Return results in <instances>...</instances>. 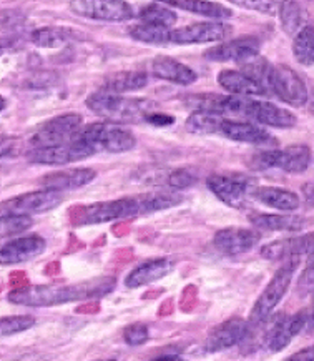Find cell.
Returning <instances> with one entry per match:
<instances>
[{
  "label": "cell",
  "instance_id": "ee69618b",
  "mask_svg": "<svg viewBox=\"0 0 314 361\" xmlns=\"http://www.w3.org/2000/svg\"><path fill=\"white\" fill-rule=\"evenodd\" d=\"M24 22V17L18 12H2L0 13V27L2 29H17Z\"/></svg>",
  "mask_w": 314,
  "mask_h": 361
},
{
  "label": "cell",
  "instance_id": "83f0119b",
  "mask_svg": "<svg viewBox=\"0 0 314 361\" xmlns=\"http://www.w3.org/2000/svg\"><path fill=\"white\" fill-rule=\"evenodd\" d=\"M156 2L208 18H230L233 16L232 8L221 6V4L210 2V0H156Z\"/></svg>",
  "mask_w": 314,
  "mask_h": 361
},
{
  "label": "cell",
  "instance_id": "ffe728a7",
  "mask_svg": "<svg viewBox=\"0 0 314 361\" xmlns=\"http://www.w3.org/2000/svg\"><path fill=\"white\" fill-rule=\"evenodd\" d=\"M45 240L39 235L15 238L0 248V265H15V263L29 262L45 252Z\"/></svg>",
  "mask_w": 314,
  "mask_h": 361
},
{
  "label": "cell",
  "instance_id": "44dd1931",
  "mask_svg": "<svg viewBox=\"0 0 314 361\" xmlns=\"http://www.w3.org/2000/svg\"><path fill=\"white\" fill-rule=\"evenodd\" d=\"M308 323L306 313H296L291 317H284L283 320L276 323L268 333L266 343L271 351H281L288 346L293 338L304 330Z\"/></svg>",
  "mask_w": 314,
  "mask_h": 361
},
{
  "label": "cell",
  "instance_id": "ab89813d",
  "mask_svg": "<svg viewBox=\"0 0 314 361\" xmlns=\"http://www.w3.org/2000/svg\"><path fill=\"white\" fill-rule=\"evenodd\" d=\"M196 175L188 169H178L165 175V182L173 190H187L196 183Z\"/></svg>",
  "mask_w": 314,
  "mask_h": 361
},
{
  "label": "cell",
  "instance_id": "3957f363",
  "mask_svg": "<svg viewBox=\"0 0 314 361\" xmlns=\"http://www.w3.org/2000/svg\"><path fill=\"white\" fill-rule=\"evenodd\" d=\"M77 138L83 145L89 147L94 154L108 152V154H123L137 145L135 135L117 122H99L82 127Z\"/></svg>",
  "mask_w": 314,
  "mask_h": 361
},
{
  "label": "cell",
  "instance_id": "30bf717a",
  "mask_svg": "<svg viewBox=\"0 0 314 361\" xmlns=\"http://www.w3.org/2000/svg\"><path fill=\"white\" fill-rule=\"evenodd\" d=\"M70 11L78 17L101 22H125L135 16L125 0H72Z\"/></svg>",
  "mask_w": 314,
  "mask_h": 361
},
{
  "label": "cell",
  "instance_id": "9a60e30c",
  "mask_svg": "<svg viewBox=\"0 0 314 361\" xmlns=\"http://www.w3.org/2000/svg\"><path fill=\"white\" fill-rule=\"evenodd\" d=\"M261 233L256 230L249 228H238V226H228V228L220 230L215 235L213 245L216 250H220L223 255H234L246 253L249 250H253L260 243Z\"/></svg>",
  "mask_w": 314,
  "mask_h": 361
},
{
  "label": "cell",
  "instance_id": "277c9868",
  "mask_svg": "<svg viewBox=\"0 0 314 361\" xmlns=\"http://www.w3.org/2000/svg\"><path fill=\"white\" fill-rule=\"evenodd\" d=\"M299 265V258H289L278 271L275 273V276L271 279L270 283L266 285V288L263 290L260 298L256 300L255 307L249 314V326H260L263 322L268 320L273 310L278 307L286 291L289 290L291 280H293L294 271Z\"/></svg>",
  "mask_w": 314,
  "mask_h": 361
},
{
  "label": "cell",
  "instance_id": "cb8c5ba5",
  "mask_svg": "<svg viewBox=\"0 0 314 361\" xmlns=\"http://www.w3.org/2000/svg\"><path fill=\"white\" fill-rule=\"evenodd\" d=\"M151 71H153L155 77L161 78V80L178 83V85H191L198 78L193 68L172 57H156L151 63Z\"/></svg>",
  "mask_w": 314,
  "mask_h": 361
},
{
  "label": "cell",
  "instance_id": "d6986e66",
  "mask_svg": "<svg viewBox=\"0 0 314 361\" xmlns=\"http://www.w3.org/2000/svg\"><path fill=\"white\" fill-rule=\"evenodd\" d=\"M246 118L255 120L256 123L266 125V127L275 128H291L296 125V117L288 110L278 107L265 100L249 99L246 109Z\"/></svg>",
  "mask_w": 314,
  "mask_h": 361
},
{
  "label": "cell",
  "instance_id": "f907efd6",
  "mask_svg": "<svg viewBox=\"0 0 314 361\" xmlns=\"http://www.w3.org/2000/svg\"><path fill=\"white\" fill-rule=\"evenodd\" d=\"M308 109H309V112H311L313 115H314V90L311 92V95H308Z\"/></svg>",
  "mask_w": 314,
  "mask_h": 361
},
{
  "label": "cell",
  "instance_id": "7dc6e473",
  "mask_svg": "<svg viewBox=\"0 0 314 361\" xmlns=\"http://www.w3.org/2000/svg\"><path fill=\"white\" fill-rule=\"evenodd\" d=\"M289 361H314V345L313 346H308V348H304L301 351H298V353L291 355Z\"/></svg>",
  "mask_w": 314,
  "mask_h": 361
},
{
  "label": "cell",
  "instance_id": "f546056e",
  "mask_svg": "<svg viewBox=\"0 0 314 361\" xmlns=\"http://www.w3.org/2000/svg\"><path fill=\"white\" fill-rule=\"evenodd\" d=\"M135 200L138 210H140V215H143L166 210V208L178 205V203H182L183 197L178 192H150L143 193V195H137Z\"/></svg>",
  "mask_w": 314,
  "mask_h": 361
},
{
  "label": "cell",
  "instance_id": "52a82bcc",
  "mask_svg": "<svg viewBox=\"0 0 314 361\" xmlns=\"http://www.w3.org/2000/svg\"><path fill=\"white\" fill-rule=\"evenodd\" d=\"M140 215L135 197L120 198V200L92 203V205L80 207L77 210L75 224L77 225H99L107 221L132 219Z\"/></svg>",
  "mask_w": 314,
  "mask_h": 361
},
{
  "label": "cell",
  "instance_id": "8fae6325",
  "mask_svg": "<svg viewBox=\"0 0 314 361\" xmlns=\"http://www.w3.org/2000/svg\"><path fill=\"white\" fill-rule=\"evenodd\" d=\"M270 92L291 107H303L308 102V89L293 68L276 66L270 73Z\"/></svg>",
  "mask_w": 314,
  "mask_h": 361
},
{
  "label": "cell",
  "instance_id": "d4e9b609",
  "mask_svg": "<svg viewBox=\"0 0 314 361\" xmlns=\"http://www.w3.org/2000/svg\"><path fill=\"white\" fill-rule=\"evenodd\" d=\"M218 83L232 95L241 97H265L270 94L265 87L249 78L239 71H221L218 73Z\"/></svg>",
  "mask_w": 314,
  "mask_h": 361
},
{
  "label": "cell",
  "instance_id": "74e56055",
  "mask_svg": "<svg viewBox=\"0 0 314 361\" xmlns=\"http://www.w3.org/2000/svg\"><path fill=\"white\" fill-rule=\"evenodd\" d=\"M35 325V318L30 314H17V317L0 318V338L12 336L17 333L30 330Z\"/></svg>",
  "mask_w": 314,
  "mask_h": 361
},
{
  "label": "cell",
  "instance_id": "ba28073f",
  "mask_svg": "<svg viewBox=\"0 0 314 361\" xmlns=\"http://www.w3.org/2000/svg\"><path fill=\"white\" fill-rule=\"evenodd\" d=\"M63 202L62 192L52 188L40 190V192H30L24 195L13 197L11 200L0 203V219L8 215H24L30 216L35 214H45L54 210Z\"/></svg>",
  "mask_w": 314,
  "mask_h": 361
},
{
  "label": "cell",
  "instance_id": "bcb514c9",
  "mask_svg": "<svg viewBox=\"0 0 314 361\" xmlns=\"http://www.w3.org/2000/svg\"><path fill=\"white\" fill-rule=\"evenodd\" d=\"M17 147H18L17 138L0 137V159L13 155V152H17Z\"/></svg>",
  "mask_w": 314,
  "mask_h": 361
},
{
  "label": "cell",
  "instance_id": "f6af8a7d",
  "mask_svg": "<svg viewBox=\"0 0 314 361\" xmlns=\"http://www.w3.org/2000/svg\"><path fill=\"white\" fill-rule=\"evenodd\" d=\"M145 122L155 125V127H168V125H172L175 122V117H172V115H166L163 112H158V110H155V112L146 115Z\"/></svg>",
  "mask_w": 314,
  "mask_h": 361
},
{
  "label": "cell",
  "instance_id": "7c38bea8",
  "mask_svg": "<svg viewBox=\"0 0 314 361\" xmlns=\"http://www.w3.org/2000/svg\"><path fill=\"white\" fill-rule=\"evenodd\" d=\"M92 155L94 152L75 137L72 142L63 143V145L34 148L27 154V160L37 165H68L89 159Z\"/></svg>",
  "mask_w": 314,
  "mask_h": 361
},
{
  "label": "cell",
  "instance_id": "7bdbcfd3",
  "mask_svg": "<svg viewBox=\"0 0 314 361\" xmlns=\"http://www.w3.org/2000/svg\"><path fill=\"white\" fill-rule=\"evenodd\" d=\"M234 6L248 8V11H256L261 13H275L278 11V6L273 0H230Z\"/></svg>",
  "mask_w": 314,
  "mask_h": 361
},
{
  "label": "cell",
  "instance_id": "ac0fdd59",
  "mask_svg": "<svg viewBox=\"0 0 314 361\" xmlns=\"http://www.w3.org/2000/svg\"><path fill=\"white\" fill-rule=\"evenodd\" d=\"M260 54V40L256 37H239L223 42L205 52V59L211 62H241V60Z\"/></svg>",
  "mask_w": 314,
  "mask_h": 361
},
{
  "label": "cell",
  "instance_id": "4fadbf2b",
  "mask_svg": "<svg viewBox=\"0 0 314 361\" xmlns=\"http://www.w3.org/2000/svg\"><path fill=\"white\" fill-rule=\"evenodd\" d=\"M232 25L223 22H198L182 29H172L170 32V44L191 45V44H211V42H223L232 35Z\"/></svg>",
  "mask_w": 314,
  "mask_h": 361
},
{
  "label": "cell",
  "instance_id": "7a4b0ae2",
  "mask_svg": "<svg viewBox=\"0 0 314 361\" xmlns=\"http://www.w3.org/2000/svg\"><path fill=\"white\" fill-rule=\"evenodd\" d=\"M87 107L92 112L110 122H145L146 115L158 110V105L149 99H128L120 94L100 90L87 99Z\"/></svg>",
  "mask_w": 314,
  "mask_h": 361
},
{
  "label": "cell",
  "instance_id": "d590c367",
  "mask_svg": "<svg viewBox=\"0 0 314 361\" xmlns=\"http://www.w3.org/2000/svg\"><path fill=\"white\" fill-rule=\"evenodd\" d=\"M138 18L143 22V24H151V25H160L166 27V29H172V27L177 24L178 17L172 8L161 6L160 2L156 4H149L138 12Z\"/></svg>",
  "mask_w": 314,
  "mask_h": 361
},
{
  "label": "cell",
  "instance_id": "4dcf8cb0",
  "mask_svg": "<svg viewBox=\"0 0 314 361\" xmlns=\"http://www.w3.org/2000/svg\"><path fill=\"white\" fill-rule=\"evenodd\" d=\"M73 39H75L73 30L65 29V27H42V29L32 32L30 35V40L34 42L37 47L42 49L63 47Z\"/></svg>",
  "mask_w": 314,
  "mask_h": 361
},
{
  "label": "cell",
  "instance_id": "836d02e7",
  "mask_svg": "<svg viewBox=\"0 0 314 361\" xmlns=\"http://www.w3.org/2000/svg\"><path fill=\"white\" fill-rule=\"evenodd\" d=\"M293 55L304 67L314 66V27L304 25L301 30L294 35L293 40Z\"/></svg>",
  "mask_w": 314,
  "mask_h": 361
},
{
  "label": "cell",
  "instance_id": "8d00e7d4",
  "mask_svg": "<svg viewBox=\"0 0 314 361\" xmlns=\"http://www.w3.org/2000/svg\"><path fill=\"white\" fill-rule=\"evenodd\" d=\"M130 35L138 42H145V44H153V45H165L170 44V32L172 29H166V27L160 25H151V24H138L133 25L130 30Z\"/></svg>",
  "mask_w": 314,
  "mask_h": 361
},
{
  "label": "cell",
  "instance_id": "f35d334b",
  "mask_svg": "<svg viewBox=\"0 0 314 361\" xmlns=\"http://www.w3.org/2000/svg\"><path fill=\"white\" fill-rule=\"evenodd\" d=\"M32 226L30 216L24 215H8L0 219V237H8V235H17L20 231L29 230Z\"/></svg>",
  "mask_w": 314,
  "mask_h": 361
},
{
  "label": "cell",
  "instance_id": "c3c4849f",
  "mask_svg": "<svg viewBox=\"0 0 314 361\" xmlns=\"http://www.w3.org/2000/svg\"><path fill=\"white\" fill-rule=\"evenodd\" d=\"M303 195H304V200H306L308 205L314 207V182L303 185Z\"/></svg>",
  "mask_w": 314,
  "mask_h": 361
},
{
  "label": "cell",
  "instance_id": "d6a6232c",
  "mask_svg": "<svg viewBox=\"0 0 314 361\" xmlns=\"http://www.w3.org/2000/svg\"><path fill=\"white\" fill-rule=\"evenodd\" d=\"M225 117L210 112H201V110H195L190 117H188L184 128L187 132L195 133V135H211V133H220L221 122Z\"/></svg>",
  "mask_w": 314,
  "mask_h": 361
},
{
  "label": "cell",
  "instance_id": "2e32d148",
  "mask_svg": "<svg viewBox=\"0 0 314 361\" xmlns=\"http://www.w3.org/2000/svg\"><path fill=\"white\" fill-rule=\"evenodd\" d=\"M249 330H251L249 323L241 320V318H232V320L221 323L215 330H211L210 336L206 338V351L208 353H218V351L232 348V346L246 340Z\"/></svg>",
  "mask_w": 314,
  "mask_h": 361
},
{
  "label": "cell",
  "instance_id": "5bb4252c",
  "mask_svg": "<svg viewBox=\"0 0 314 361\" xmlns=\"http://www.w3.org/2000/svg\"><path fill=\"white\" fill-rule=\"evenodd\" d=\"M220 135L233 142L248 143L256 147H276V138L270 132L251 122H239V120L223 118L220 127Z\"/></svg>",
  "mask_w": 314,
  "mask_h": 361
},
{
  "label": "cell",
  "instance_id": "816d5d0a",
  "mask_svg": "<svg viewBox=\"0 0 314 361\" xmlns=\"http://www.w3.org/2000/svg\"><path fill=\"white\" fill-rule=\"evenodd\" d=\"M4 109H6V99H4V97H0V112H2Z\"/></svg>",
  "mask_w": 314,
  "mask_h": 361
},
{
  "label": "cell",
  "instance_id": "603a6c76",
  "mask_svg": "<svg viewBox=\"0 0 314 361\" xmlns=\"http://www.w3.org/2000/svg\"><path fill=\"white\" fill-rule=\"evenodd\" d=\"M173 270V262L170 258H155L137 267L130 275L125 279V285L128 288H140V286L150 285L153 281L165 279Z\"/></svg>",
  "mask_w": 314,
  "mask_h": 361
},
{
  "label": "cell",
  "instance_id": "e575fe53",
  "mask_svg": "<svg viewBox=\"0 0 314 361\" xmlns=\"http://www.w3.org/2000/svg\"><path fill=\"white\" fill-rule=\"evenodd\" d=\"M238 66L241 67V72L244 75L253 78V80L258 82L270 92V73L273 66H270V62H268L265 57H261L260 54L251 55V57L238 62Z\"/></svg>",
  "mask_w": 314,
  "mask_h": 361
},
{
  "label": "cell",
  "instance_id": "b9f144b4",
  "mask_svg": "<svg viewBox=\"0 0 314 361\" xmlns=\"http://www.w3.org/2000/svg\"><path fill=\"white\" fill-rule=\"evenodd\" d=\"M314 291V257L309 258L308 267L304 268V271L301 273L298 280V286H296V293L299 296H306Z\"/></svg>",
  "mask_w": 314,
  "mask_h": 361
},
{
  "label": "cell",
  "instance_id": "6da1fadb",
  "mask_svg": "<svg viewBox=\"0 0 314 361\" xmlns=\"http://www.w3.org/2000/svg\"><path fill=\"white\" fill-rule=\"evenodd\" d=\"M113 286V279H94L73 285H34L11 291L8 302L22 307H54L77 300L99 298L110 293Z\"/></svg>",
  "mask_w": 314,
  "mask_h": 361
},
{
  "label": "cell",
  "instance_id": "484cf974",
  "mask_svg": "<svg viewBox=\"0 0 314 361\" xmlns=\"http://www.w3.org/2000/svg\"><path fill=\"white\" fill-rule=\"evenodd\" d=\"M251 198L280 212H293L299 207V197L296 193L278 187H256L253 190Z\"/></svg>",
  "mask_w": 314,
  "mask_h": 361
},
{
  "label": "cell",
  "instance_id": "e0dca14e",
  "mask_svg": "<svg viewBox=\"0 0 314 361\" xmlns=\"http://www.w3.org/2000/svg\"><path fill=\"white\" fill-rule=\"evenodd\" d=\"M261 255L266 260H289V258L301 257L311 258L314 257V233L268 243L261 248Z\"/></svg>",
  "mask_w": 314,
  "mask_h": 361
},
{
  "label": "cell",
  "instance_id": "7402d4cb",
  "mask_svg": "<svg viewBox=\"0 0 314 361\" xmlns=\"http://www.w3.org/2000/svg\"><path fill=\"white\" fill-rule=\"evenodd\" d=\"M96 172L92 169H65L45 175V177L40 180V183L44 185L45 188L67 192V190L85 187V185L94 182Z\"/></svg>",
  "mask_w": 314,
  "mask_h": 361
},
{
  "label": "cell",
  "instance_id": "8992f818",
  "mask_svg": "<svg viewBox=\"0 0 314 361\" xmlns=\"http://www.w3.org/2000/svg\"><path fill=\"white\" fill-rule=\"evenodd\" d=\"M206 183L215 197L233 208L246 207L248 198H251L253 190L258 187L255 178L238 172L215 173L208 177Z\"/></svg>",
  "mask_w": 314,
  "mask_h": 361
},
{
  "label": "cell",
  "instance_id": "db71d44e",
  "mask_svg": "<svg viewBox=\"0 0 314 361\" xmlns=\"http://www.w3.org/2000/svg\"><path fill=\"white\" fill-rule=\"evenodd\" d=\"M313 307H314V291H313Z\"/></svg>",
  "mask_w": 314,
  "mask_h": 361
},
{
  "label": "cell",
  "instance_id": "f1b7e54d",
  "mask_svg": "<svg viewBox=\"0 0 314 361\" xmlns=\"http://www.w3.org/2000/svg\"><path fill=\"white\" fill-rule=\"evenodd\" d=\"M149 75L145 72H118L105 78L101 90L112 92V94H125V92H135L146 87Z\"/></svg>",
  "mask_w": 314,
  "mask_h": 361
},
{
  "label": "cell",
  "instance_id": "5b68a950",
  "mask_svg": "<svg viewBox=\"0 0 314 361\" xmlns=\"http://www.w3.org/2000/svg\"><path fill=\"white\" fill-rule=\"evenodd\" d=\"M311 164V150L306 145H291L284 150L258 152L249 159V169L270 170L280 169L288 173L306 172Z\"/></svg>",
  "mask_w": 314,
  "mask_h": 361
},
{
  "label": "cell",
  "instance_id": "1f68e13d",
  "mask_svg": "<svg viewBox=\"0 0 314 361\" xmlns=\"http://www.w3.org/2000/svg\"><path fill=\"white\" fill-rule=\"evenodd\" d=\"M281 27L288 35H296L304 27V12L296 0H281L278 6Z\"/></svg>",
  "mask_w": 314,
  "mask_h": 361
},
{
  "label": "cell",
  "instance_id": "60d3db41",
  "mask_svg": "<svg viewBox=\"0 0 314 361\" xmlns=\"http://www.w3.org/2000/svg\"><path fill=\"white\" fill-rule=\"evenodd\" d=\"M149 338H150L149 326L142 325V323L127 326V328H125V331H123L125 343H128L132 346H140L143 343H146V341H149Z\"/></svg>",
  "mask_w": 314,
  "mask_h": 361
},
{
  "label": "cell",
  "instance_id": "f5cc1de1",
  "mask_svg": "<svg viewBox=\"0 0 314 361\" xmlns=\"http://www.w3.org/2000/svg\"><path fill=\"white\" fill-rule=\"evenodd\" d=\"M2 52H4V49H2V45H0V55H2Z\"/></svg>",
  "mask_w": 314,
  "mask_h": 361
},
{
  "label": "cell",
  "instance_id": "9c48e42d",
  "mask_svg": "<svg viewBox=\"0 0 314 361\" xmlns=\"http://www.w3.org/2000/svg\"><path fill=\"white\" fill-rule=\"evenodd\" d=\"M83 118L78 114H65L45 122L30 138L34 148L63 145V143L72 142L80 132Z\"/></svg>",
  "mask_w": 314,
  "mask_h": 361
},
{
  "label": "cell",
  "instance_id": "4316f807",
  "mask_svg": "<svg viewBox=\"0 0 314 361\" xmlns=\"http://www.w3.org/2000/svg\"><path fill=\"white\" fill-rule=\"evenodd\" d=\"M249 221L256 228L266 231H299L306 226V220L296 215L251 214Z\"/></svg>",
  "mask_w": 314,
  "mask_h": 361
},
{
  "label": "cell",
  "instance_id": "681fc988",
  "mask_svg": "<svg viewBox=\"0 0 314 361\" xmlns=\"http://www.w3.org/2000/svg\"><path fill=\"white\" fill-rule=\"evenodd\" d=\"M156 360H173V361H177V360H182V356L175 355V353H166V355H158V356H156Z\"/></svg>",
  "mask_w": 314,
  "mask_h": 361
}]
</instances>
